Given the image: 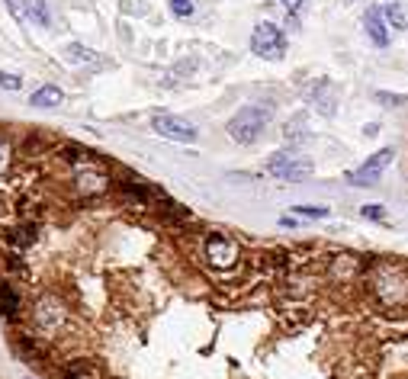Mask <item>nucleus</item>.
I'll return each instance as SVG.
<instances>
[{"mask_svg": "<svg viewBox=\"0 0 408 379\" xmlns=\"http://www.w3.org/2000/svg\"><path fill=\"white\" fill-rule=\"evenodd\" d=\"M373 289L380 293V299L386 302H405L408 299V270L396 260H386L382 267H376L373 273Z\"/></svg>", "mask_w": 408, "mask_h": 379, "instance_id": "1", "label": "nucleus"}, {"mask_svg": "<svg viewBox=\"0 0 408 379\" xmlns=\"http://www.w3.org/2000/svg\"><path fill=\"white\" fill-rule=\"evenodd\" d=\"M251 52L260 58H270V61H280L286 55V32L273 23H258L251 32Z\"/></svg>", "mask_w": 408, "mask_h": 379, "instance_id": "2", "label": "nucleus"}, {"mask_svg": "<svg viewBox=\"0 0 408 379\" xmlns=\"http://www.w3.org/2000/svg\"><path fill=\"white\" fill-rule=\"evenodd\" d=\"M267 122H270V110H264V106H248V110H242L229 122V135H232L238 145H251V142L264 132Z\"/></svg>", "mask_w": 408, "mask_h": 379, "instance_id": "3", "label": "nucleus"}, {"mask_svg": "<svg viewBox=\"0 0 408 379\" xmlns=\"http://www.w3.org/2000/svg\"><path fill=\"white\" fill-rule=\"evenodd\" d=\"M151 129L158 132L161 139L180 142V145H193L196 135H200L193 122L180 119V116H167V113H161V116H155V119H151Z\"/></svg>", "mask_w": 408, "mask_h": 379, "instance_id": "4", "label": "nucleus"}, {"mask_svg": "<svg viewBox=\"0 0 408 379\" xmlns=\"http://www.w3.org/2000/svg\"><path fill=\"white\" fill-rule=\"evenodd\" d=\"M267 171L280 180H309L312 177V161H302V157H293L286 151H277V155L267 161Z\"/></svg>", "mask_w": 408, "mask_h": 379, "instance_id": "5", "label": "nucleus"}, {"mask_svg": "<svg viewBox=\"0 0 408 379\" xmlns=\"http://www.w3.org/2000/svg\"><path fill=\"white\" fill-rule=\"evenodd\" d=\"M389 164H392V151L389 148L376 151V155H373L363 167H357V171L347 174V184H351V186H373V184H380V177L386 174V167H389Z\"/></svg>", "mask_w": 408, "mask_h": 379, "instance_id": "6", "label": "nucleus"}, {"mask_svg": "<svg viewBox=\"0 0 408 379\" xmlns=\"http://www.w3.org/2000/svg\"><path fill=\"white\" fill-rule=\"evenodd\" d=\"M206 260L215 270H229L238 264V244L229 235H209L206 238Z\"/></svg>", "mask_w": 408, "mask_h": 379, "instance_id": "7", "label": "nucleus"}, {"mask_svg": "<svg viewBox=\"0 0 408 379\" xmlns=\"http://www.w3.org/2000/svg\"><path fill=\"white\" fill-rule=\"evenodd\" d=\"M110 186V177L103 167H77L75 171V190L84 196H97Z\"/></svg>", "mask_w": 408, "mask_h": 379, "instance_id": "8", "label": "nucleus"}, {"mask_svg": "<svg viewBox=\"0 0 408 379\" xmlns=\"http://www.w3.org/2000/svg\"><path fill=\"white\" fill-rule=\"evenodd\" d=\"M36 322L46 328V331H52V328H58V324L65 322V305L58 302V299H42V302L36 305Z\"/></svg>", "mask_w": 408, "mask_h": 379, "instance_id": "9", "label": "nucleus"}, {"mask_svg": "<svg viewBox=\"0 0 408 379\" xmlns=\"http://www.w3.org/2000/svg\"><path fill=\"white\" fill-rule=\"evenodd\" d=\"M363 29H367V36L373 39V46H389V29L382 23V13L380 10H367L363 13Z\"/></svg>", "mask_w": 408, "mask_h": 379, "instance_id": "10", "label": "nucleus"}, {"mask_svg": "<svg viewBox=\"0 0 408 379\" xmlns=\"http://www.w3.org/2000/svg\"><path fill=\"white\" fill-rule=\"evenodd\" d=\"M61 100H65V93L52 87V84H46V87H39L32 93V106H39V110H55V106H61Z\"/></svg>", "mask_w": 408, "mask_h": 379, "instance_id": "11", "label": "nucleus"}, {"mask_svg": "<svg viewBox=\"0 0 408 379\" xmlns=\"http://www.w3.org/2000/svg\"><path fill=\"white\" fill-rule=\"evenodd\" d=\"M312 100H315V106L325 113V116H334V90L328 81H318V87L312 90Z\"/></svg>", "mask_w": 408, "mask_h": 379, "instance_id": "12", "label": "nucleus"}, {"mask_svg": "<svg viewBox=\"0 0 408 379\" xmlns=\"http://www.w3.org/2000/svg\"><path fill=\"white\" fill-rule=\"evenodd\" d=\"M380 13H382L386 19H389V23H392L396 29H405V26H408V17H405V10H402L399 0H386V7H382Z\"/></svg>", "mask_w": 408, "mask_h": 379, "instance_id": "13", "label": "nucleus"}, {"mask_svg": "<svg viewBox=\"0 0 408 379\" xmlns=\"http://www.w3.org/2000/svg\"><path fill=\"white\" fill-rule=\"evenodd\" d=\"M68 58H71V61H75V65H93V61H97V52H90V48H84V46H77V42H71V46H68Z\"/></svg>", "mask_w": 408, "mask_h": 379, "instance_id": "14", "label": "nucleus"}, {"mask_svg": "<svg viewBox=\"0 0 408 379\" xmlns=\"http://www.w3.org/2000/svg\"><path fill=\"white\" fill-rule=\"evenodd\" d=\"M29 19L39 23V26H48V23H52V13H48L46 0H29Z\"/></svg>", "mask_w": 408, "mask_h": 379, "instance_id": "15", "label": "nucleus"}, {"mask_svg": "<svg viewBox=\"0 0 408 379\" xmlns=\"http://www.w3.org/2000/svg\"><path fill=\"white\" fill-rule=\"evenodd\" d=\"M17 309H19V299L13 296L7 286H0V315H3V318H13Z\"/></svg>", "mask_w": 408, "mask_h": 379, "instance_id": "16", "label": "nucleus"}, {"mask_svg": "<svg viewBox=\"0 0 408 379\" xmlns=\"http://www.w3.org/2000/svg\"><path fill=\"white\" fill-rule=\"evenodd\" d=\"M293 213H299L302 219H328V215H331L325 206H296Z\"/></svg>", "mask_w": 408, "mask_h": 379, "instance_id": "17", "label": "nucleus"}, {"mask_svg": "<svg viewBox=\"0 0 408 379\" xmlns=\"http://www.w3.org/2000/svg\"><path fill=\"white\" fill-rule=\"evenodd\" d=\"M3 3L17 19H29V0H3Z\"/></svg>", "mask_w": 408, "mask_h": 379, "instance_id": "18", "label": "nucleus"}, {"mask_svg": "<svg viewBox=\"0 0 408 379\" xmlns=\"http://www.w3.org/2000/svg\"><path fill=\"white\" fill-rule=\"evenodd\" d=\"M171 10H174V17H180V19L193 17V0H171Z\"/></svg>", "mask_w": 408, "mask_h": 379, "instance_id": "19", "label": "nucleus"}, {"mask_svg": "<svg viewBox=\"0 0 408 379\" xmlns=\"http://www.w3.org/2000/svg\"><path fill=\"white\" fill-rule=\"evenodd\" d=\"M0 87H3V90H19V87H23V81H19L17 75H7V71H0Z\"/></svg>", "mask_w": 408, "mask_h": 379, "instance_id": "20", "label": "nucleus"}, {"mask_svg": "<svg viewBox=\"0 0 408 379\" xmlns=\"http://www.w3.org/2000/svg\"><path fill=\"white\" fill-rule=\"evenodd\" d=\"M360 213L367 215V219H373V222H386V209H382V206H363Z\"/></svg>", "mask_w": 408, "mask_h": 379, "instance_id": "21", "label": "nucleus"}, {"mask_svg": "<svg viewBox=\"0 0 408 379\" xmlns=\"http://www.w3.org/2000/svg\"><path fill=\"white\" fill-rule=\"evenodd\" d=\"M32 235H36V229H32V225H26V229H17V231H13V244H29V241H32Z\"/></svg>", "mask_w": 408, "mask_h": 379, "instance_id": "22", "label": "nucleus"}, {"mask_svg": "<svg viewBox=\"0 0 408 379\" xmlns=\"http://www.w3.org/2000/svg\"><path fill=\"white\" fill-rule=\"evenodd\" d=\"M10 161H13V157H10V145L0 139V177L10 171Z\"/></svg>", "mask_w": 408, "mask_h": 379, "instance_id": "23", "label": "nucleus"}, {"mask_svg": "<svg viewBox=\"0 0 408 379\" xmlns=\"http://www.w3.org/2000/svg\"><path fill=\"white\" fill-rule=\"evenodd\" d=\"M302 3H306V0H283V7H286V17L296 19V17H299V10H302Z\"/></svg>", "mask_w": 408, "mask_h": 379, "instance_id": "24", "label": "nucleus"}, {"mask_svg": "<svg viewBox=\"0 0 408 379\" xmlns=\"http://www.w3.org/2000/svg\"><path fill=\"white\" fill-rule=\"evenodd\" d=\"M380 100H382V103H402L405 97H386V93H380Z\"/></svg>", "mask_w": 408, "mask_h": 379, "instance_id": "25", "label": "nucleus"}]
</instances>
